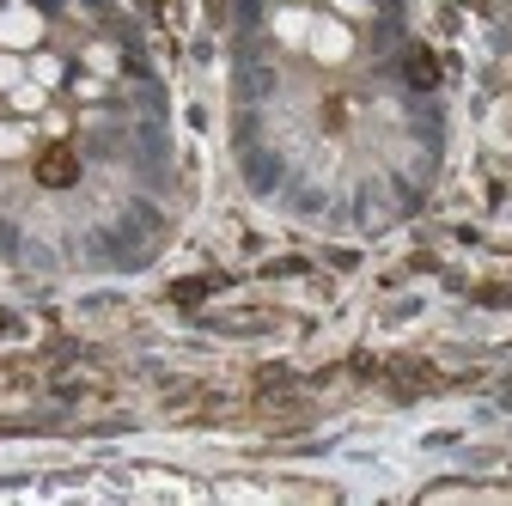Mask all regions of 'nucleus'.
<instances>
[{"instance_id":"nucleus-1","label":"nucleus","mask_w":512,"mask_h":506,"mask_svg":"<svg viewBox=\"0 0 512 506\" xmlns=\"http://www.w3.org/2000/svg\"><path fill=\"white\" fill-rule=\"evenodd\" d=\"M43 43V13L31 7V0H7L0 7V49H37Z\"/></svg>"},{"instance_id":"nucleus-2","label":"nucleus","mask_w":512,"mask_h":506,"mask_svg":"<svg viewBox=\"0 0 512 506\" xmlns=\"http://www.w3.org/2000/svg\"><path fill=\"white\" fill-rule=\"evenodd\" d=\"M305 49H311L317 61H348V55H354V31H348L342 19H311Z\"/></svg>"},{"instance_id":"nucleus-3","label":"nucleus","mask_w":512,"mask_h":506,"mask_svg":"<svg viewBox=\"0 0 512 506\" xmlns=\"http://www.w3.org/2000/svg\"><path fill=\"white\" fill-rule=\"evenodd\" d=\"M275 37L299 49V43L311 37V13H305V7H287V0H281V13H275Z\"/></svg>"},{"instance_id":"nucleus-4","label":"nucleus","mask_w":512,"mask_h":506,"mask_svg":"<svg viewBox=\"0 0 512 506\" xmlns=\"http://www.w3.org/2000/svg\"><path fill=\"white\" fill-rule=\"evenodd\" d=\"M19 80H31V61L19 49H0V92H13Z\"/></svg>"},{"instance_id":"nucleus-5","label":"nucleus","mask_w":512,"mask_h":506,"mask_svg":"<svg viewBox=\"0 0 512 506\" xmlns=\"http://www.w3.org/2000/svg\"><path fill=\"white\" fill-rule=\"evenodd\" d=\"M7 98H13V110H19V116H37V110H43V98H49V86H37V80H19Z\"/></svg>"},{"instance_id":"nucleus-6","label":"nucleus","mask_w":512,"mask_h":506,"mask_svg":"<svg viewBox=\"0 0 512 506\" xmlns=\"http://www.w3.org/2000/svg\"><path fill=\"white\" fill-rule=\"evenodd\" d=\"M19 153H31V129L25 122H0V159H19Z\"/></svg>"},{"instance_id":"nucleus-7","label":"nucleus","mask_w":512,"mask_h":506,"mask_svg":"<svg viewBox=\"0 0 512 506\" xmlns=\"http://www.w3.org/2000/svg\"><path fill=\"white\" fill-rule=\"evenodd\" d=\"M31 80L55 92V86H61V55H31Z\"/></svg>"},{"instance_id":"nucleus-8","label":"nucleus","mask_w":512,"mask_h":506,"mask_svg":"<svg viewBox=\"0 0 512 506\" xmlns=\"http://www.w3.org/2000/svg\"><path fill=\"white\" fill-rule=\"evenodd\" d=\"M86 61H92V68H98V74H116V55H110L104 43H98V49H86Z\"/></svg>"},{"instance_id":"nucleus-9","label":"nucleus","mask_w":512,"mask_h":506,"mask_svg":"<svg viewBox=\"0 0 512 506\" xmlns=\"http://www.w3.org/2000/svg\"><path fill=\"white\" fill-rule=\"evenodd\" d=\"M336 13H342V19H366V13H372V0H336Z\"/></svg>"},{"instance_id":"nucleus-10","label":"nucleus","mask_w":512,"mask_h":506,"mask_svg":"<svg viewBox=\"0 0 512 506\" xmlns=\"http://www.w3.org/2000/svg\"><path fill=\"white\" fill-rule=\"evenodd\" d=\"M287 7H299V0H287Z\"/></svg>"}]
</instances>
